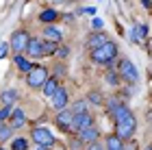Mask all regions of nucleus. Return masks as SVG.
<instances>
[{"mask_svg":"<svg viewBox=\"0 0 152 150\" xmlns=\"http://www.w3.org/2000/svg\"><path fill=\"white\" fill-rule=\"evenodd\" d=\"M89 100H91L94 105H100V102H102V98H100V96H98L96 91H91V94H89Z\"/></svg>","mask_w":152,"mask_h":150,"instance_id":"bb28decb","label":"nucleus"},{"mask_svg":"<svg viewBox=\"0 0 152 150\" xmlns=\"http://www.w3.org/2000/svg\"><path fill=\"white\" fill-rule=\"evenodd\" d=\"M102 26H104V22H102L100 18H94V20H91V29H94V31H102Z\"/></svg>","mask_w":152,"mask_h":150,"instance_id":"a878e982","label":"nucleus"},{"mask_svg":"<svg viewBox=\"0 0 152 150\" xmlns=\"http://www.w3.org/2000/svg\"><path fill=\"white\" fill-rule=\"evenodd\" d=\"M18 100V91H13V89H7V91H2V102L7 107H13V102Z\"/></svg>","mask_w":152,"mask_h":150,"instance_id":"6ab92c4d","label":"nucleus"},{"mask_svg":"<svg viewBox=\"0 0 152 150\" xmlns=\"http://www.w3.org/2000/svg\"><path fill=\"white\" fill-rule=\"evenodd\" d=\"M44 35H46V39H48V42H54V44H59L61 39H63V35H61V33H59L57 29H52V26H48Z\"/></svg>","mask_w":152,"mask_h":150,"instance_id":"a211bd4d","label":"nucleus"},{"mask_svg":"<svg viewBox=\"0 0 152 150\" xmlns=\"http://www.w3.org/2000/svg\"><path fill=\"white\" fill-rule=\"evenodd\" d=\"M48 80V70L41 65H33L28 76H26V83H28V87H41Z\"/></svg>","mask_w":152,"mask_h":150,"instance_id":"7ed1b4c3","label":"nucleus"},{"mask_svg":"<svg viewBox=\"0 0 152 150\" xmlns=\"http://www.w3.org/2000/svg\"><path fill=\"white\" fill-rule=\"evenodd\" d=\"M11 113H13V109L4 105L2 109H0V122H2V120H7V118H9V115H11Z\"/></svg>","mask_w":152,"mask_h":150,"instance_id":"393cba45","label":"nucleus"},{"mask_svg":"<svg viewBox=\"0 0 152 150\" xmlns=\"http://www.w3.org/2000/svg\"><path fill=\"white\" fill-rule=\"evenodd\" d=\"M41 39H28V46H26V50H28V54L31 57H41V54H44V50H41Z\"/></svg>","mask_w":152,"mask_h":150,"instance_id":"ddd939ff","label":"nucleus"},{"mask_svg":"<svg viewBox=\"0 0 152 150\" xmlns=\"http://www.w3.org/2000/svg\"><path fill=\"white\" fill-rule=\"evenodd\" d=\"M141 2H143V7H146V9H150V7H152V4H150V0H141Z\"/></svg>","mask_w":152,"mask_h":150,"instance_id":"7c9ffc66","label":"nucleus"},{"mask_svg":"<svg viewBox=\"0 0 152 150\" xmlns=\"http://www.w3.org/2000/svg\"><path fill=\"white\" fill-rule=\"evenodd\" d=\"M117 57V46L113 42H107V44H102L100 48H96L91 50V59H94V63H100V65H109V63H113Z\"/></svg>","mask_w":152,"mask_h":150,"instance_id":"f257e3e1","label":"nucleus"},{"mask_svg":"<svg viewBox=\"0 0 152 150\" xmlns=\"http://www.w3.org/2000/svg\"><path fill=\"white\" fill-rule=\"evenodd\" d=\"M107 150H124V139L117 135H109L107 137Z\"/></svg>","mask_w":152,"mask_h":150,"instance_id":"2eb2a0df","label":"nucleus"},{"mask_svg":"<svg viewBox=\"0 0 152 150\" xmlns=\"http://www.w3.org/2000/svg\"><path fill=\"white\" fill-rule=\"evenodd\" d=\"M52 105H54V109H59V111H63V109L67 107V91L65 89H59L52 94Z\"/></svg>","mask_w":152,"mask_h":150,"instance_id":"9b49d317","label":"nucleus"},{"mask_svg":"<svg viewBox=\"0 0 152 150\" xmlns=\"http://www.w3.org/2000/svg\"><path fill=\"white\" fill-rule=\"evenodd\" d=\"M72 118H74V113L63 109V111L57 115V126L61 128V131H72Z\"/></svg>","mask_w":152,"mask_h":150,"instance_id":"6e6552de","label":"nucleus"},{"mask_svg":"<svg viewBox=\"0 0 152 150\" xmlns=\"http://www.w3.org/2000/svg\"><path fill=\"white\" fill-rule=\"evenodd\" d=\"M11 133H13V126L2 124V126H0V141H7V139L11 137Z\"/></svg>","mask_w":152,"mask_h":150,"instance_id":"412c9836","label":"nucleus"},{"mask_svg":"<svg viewBox=\"0 0 152 150\" xmlns=\"http://www.w3.org/2000/svg\"><path fill=\"white\" fill-rule=\"evenodd\" d=\"M107 80H109L111 85H117V76H115L113 72H111V74H107Z\"/></svg>","mask_w":152,"mask_h":150,"instance_id":"c85d7f7f","label":"nucleus"},{"mask_svg":"<svg viewBox=\"0 0 152 150\" xmlns=\"http://www.w3.org/2000/svg\"><path fill=\"white\" fill-rule=\"evenodd\" d=\"M107 42H109V39H107V35H104V33H100V31H94L91 35L87 37V46H89L91 50L100 48V46H102V44H107Z\"/></svg>","mask_w":152,"mask_h":150,"instance_id":"9d476101","label":"nucleus"},{"mask_svg":"<svg viewBox=\"0 0 152 150\" xmlns=\"http://www.w3.org/2000/svg\"><path fill=\"white\" fill-rule=\"evenodd\" d=\"M120 76H122L124 80H128V83H137V80H139V70L135 67L133 61L122 59V61H120Z\"/></svg>","mask_w":152,"mask_h":150,"instance_id":"20e7f679","label":"nucleus"},{"mask_svg":"<svg viewBox=\"0 0 152 150\" xmlns=\"http://www.w3.org/2000/svg\"><path fill=\"white\" fill-rule=\"evenodd\" d=\"M28 39H31V37H28V33H26V31H15V33L11 35V42H9L11 50H15L18 54L24 52L26 46H28Z\"/></svg>","mask_w":152,"mask_h":150,"instance_id":"39448f33","label":"nucleus"},{"mask_svg":"<svg viewBox=\"0 0 152 150\" xmlns=\"http://www.w3.org/2000/svg\"><path fill=\"white\" fill-rule=\"evenodd\" d=\"M13 122H11V126H13V131L15 128H22L24 126V122H26V115H24V111L22 109H13Z\"/></svg>","mask_w":152,"mask_h":150,"instance_id":"4468645a","label":"nucleus"},{"mask_svg":"<svg viewBox=\"0 0 152 150\" xmlns=\"http://www.w3.org/2000/svg\"><path fill=\"white\" fill-rule=\"evenodd\" d=\"M37 150H50V146H39Z\"/></svg>","mask_w":152,"mask_h":150,"instance_id":"2f4dec72","label":"nucleus"},{"mask_svg":"<svg viewBox=\"0 0 152 150\" xmlns=\"http://www.w3.org/2000/svg\"><path fill=\"white\" fill-rule=\"evenodd\" d=\"M89 126H94V118H91V113H74V118H72V131L76 133H80L83 128H89Z\"/></svg>","mask_w":152,"mask_h":150,"instance_id":"0eeeda50","label":"nucleus"},{"mask_svg":"<svg viewBox=\"0 0 152 150\" xmlns=\"http://www.w3.org/2000/svg\"><path fill=\"white\" fill-rule=\"evenodd\" d=\"M87 111V105L85 102H76V105L72 107V113H85Z\"/></svg>","mask_w":152,"mask_h":150,"instance_id":"b1692460","label":"nucleus"},{"mask_svg":"<svg viewBox=\"0 0 152 150\" xmlns=\"http://www.w3.org/2000/svg\"><path fill=\"white\" fill-rule=\"evenodd\" d=\"M78 137H80V141H85V144H94V141H98L100 131L96 126H89V128H83L78 133Z\"/></svg>","mask_w":152,"mask_h":150,"instance_id":"1a4fd4ad","label":"nucleus"},{"mask_svg":"<svg viewBox=\"0 0 152 150\" xmlns=\"http://www.w3.org/2000/svg\"><path fill=\"white\" fill-rule=\"evenodd\" d=\"M33 139H35L39 146H52L54 144V135L50 133V128H46V126L33 128Z\"/></svg>","mask_w":152,"mask_h":150,"instance_id":"423d86ee","label":"nucleus"},{"mask_svg":"<svg viewBox=\"0 0 152 150\" xmlns=\"http://www.w3.org/2000/svg\"><path fill=\"white\" fill-rule=\"evenodd\" d=\"M87 150H102V146L98 144V141H94V144H89V146H87Z\"/></svg>","mask_w":152,"mask_h":150,"instance_id":"c756f323","label":"nucleus"},{"mask_svg":"<svg viewBox=\"0 0 152 150\" xmlns=\"http://www.w3.org/2000/svg\"><path fill=\"white\" fill-rule=\"evenodd\" d=\"M135 128H137V120H135V115H133V113H128L126 118H122L120 122H115V135H117L120 139H128V137H133Z\"/></svg>","mask_w":152,"mask_h":150,"instance_id":"f03ea898","label":"nucleus"},{"mask_svg":"<svg viewBox=\"0 0 152 150\" xmlns=\"http://www.w3.org/2000/svg\"><path fill=\"white\" fill-rule=\"evenodd\" d=\"M54 48H57V44H54V42H44V44H41V50H44V54H52Z\"/></svg>","mask_w":152,"mask_h":150,"instance_id":"4be33fe9","label":"nucleus"},{"mask_svg":"<svg viewBox=\"0 0 152 150\" xmlns=\"http://www.w3.org/2000/svg\"><path fill=\"white\" fill-rule=\"evenodd\" d=\"M146 35H148V26L146 24H135V29L130 31V39H133V42H143V39H146Z\"/></svg>","mask_w":152,"mask_h":150,"instance_id":"f8f14e48","label":"nucleus"},{"mask_svg":"<svg viewBox=\"0 0 152 150\" xmlns=\"http://www.w3.org/2000/svg\"><path fill=\"white\" fill-rule=\"evenodd\" d=\"M7 50H9V44H0V59L7 57Z\"/></svg>","mask_w":152,"mask_h":150,"instance_id":"cd10ccee","label":"nucleus"},{"mask_svg":"<svg viewBox=\"0 0 152 150\" xmlns=\"http://www.w3.org/2000/svg\"><path fill=\"white\" fill-rule=\"evenodd\" d=\"M0 150H4V148H0Z\"/></svg>","mask_w":152,"mask_h":150,"instance_id":"72a5a7b5","label":"nucleus"},{"mask_svg":"<svg viewBox=\"0 0 152 150\" xmlns=\"http://www.w3.org/2000/svg\"><path fill=\"white\" fill-rule=\"evenodd\" d=\"M41 87H44V96H50V98H52V94L59 89V83H57V78H50V76H48V80H46Z\"/></svg>","mask_w":152,"mask_h":150,"instance_id":"dca6fc26","label":"nucleus"},{"mask_svg":"<svg viewBox=\"0 0 152 150\" xmlns=\"http://www.w3.org/2000/svg\"><path fill=\"white\" fill-rule=\"evenodd\" d=\"M0 126H2V122H0Z\"/></svg>","mask_w":152,"mask_h":150,"instance_id":"473e14b6","label":"nucleus"},{"mask_svg":"<svg viewBox=\"0 0 152 150\" xmlns=\"http://www.w3.org/2000/svg\"><path fill=\"white\" fill-rule=\"evenodd\" d=\"M13 61H15V65H18V67H20V70H22V72H26V74L31 72L33 63H31V61L26 59V57H22V54H15V59H13Z\"/></svg>","mask_w":152,"mask_h":150,"instance_id":"f3484780","label":"nucleus"},{"mask_svg":"<svg viewBox=\"0 0 152 150\" xmlns=\"http://www.w3.org/2000/svg\"><path fill=\"white\" fill-rule=\"evenodd\" d=\"M26 146H28V141H26V139H15L11 144V150H26Z\"/></svg>","mask_w":152,"mask_h":150,"instance_id":"5701e85b","label":"nucleus"},{"mask_svg":"<svg viewBox=\"0 0 152 150\" xmlns=\"http://www.w3.org/2000/svg\"><path fill=\"white\" fill-rule=\"evenodd\" d=\"M57 18H59V15H57V11H54V9H48V11H41V13H39V20H41V22H48V24L54 22Z\"/></svg>","mask_w":152,"mask_h":150,"instance_id":"aec40b11","label":"nucleus"}]
</instances>
